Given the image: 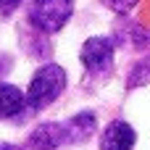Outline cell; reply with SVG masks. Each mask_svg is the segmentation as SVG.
<instances>
[{"label":"cell","instance_id":"52a82bcc","mask_svg":"<svg viewBox=\"0 0 150 150\" xmlns=\"http://www.w3.org/2000/svg\"><path fill=\"white\" fill-rule=\"evenodd\" d=\"M66 127V137H69V145L71 142H84L87 137H92L95 127H98V119L92 111H82L76 116H71L69 121H63Z\"/></svg>","mask_w":150,"mask_h":150},{"label":"cell","instance_id":"277c9868","mask_svg":"<svg viewBox=\"0 0 150 150\" xmlns=\"http://www.w3.org/2000/svg\"><path fill=\"white\" fill-rule=\"evenodd\" d=\"M26 145H29V150H55L61 145H69L66 127L61 121H45V124L32 129Z\"/></svg>","mask_w":150,"mask_h":150},{"label":"cell","instance_id":"5b68a950","mask_svg":"<svg viewBox=\"0 0 150 150\" xmlns=\"http://www.w3.org/2000/svg\"><path fill=\"white\" fill-rule=\"evenodd\" d=\"M134 140H137V134H134V129L127 121H111L103 129L100 150H132Z\"/></svg>","mask_w":150,"mask_h":150},{"label":"cell","instance_id":"9c48e42d","mask_svg":"<svg viewBox=\"0 0 150 150\" xmlns=\"http://www.w3.org/2000/svg\"><path fill=\"white\" fill-rule=\"evenodd\" d=\"M148 82H150V55L142 58V61H137V63L132 66L129 76H127V87L134 90V87H142V84H148Z\"/></svg>","mask_w":150,"mask_h":150},{"label":"cell","instance_id":"ba28073f","mask_svg":"<svg viewBox=\"0 0 150 150\" xmlns=\"http://www.w3.org/2000/svg\"><path fill=\"white\" fill-rule=\"evenodd\" d=\"M116 40H119L121 45H129V47H137V50H140V47H145V45H148L150 37H148V32H145L140 24H132V21H129L124 29H119V32H116Z\"/></svg>","mask_w":150,"mask_h":150},{"label":"cell","instance_id":"6da1fadb","mask_svg":"<svg viewBox=\"0 0 150 150\" xmlns=\"http://www.w3.org/2000/svg\"><path fill=\"white\" fill-rule=\"evenodd\" d=\"M63 90H66V71L58 63H47V66L37 69V74L29 82V90L24 92L26 95V111L37 113V111L47 108L50 103L58 100V95Z\"/></svg>","mask_w":150,"mask_h":150},{"label":"cell","instance_id":"4fadbf2b","mask_svg":"<svg viewBox=\"0 0 150 150\" xmlns=\"http://www.w3.org/2000/svg\"><path fill=\"white\" fill-rule=\"evenodd\" d=\"M0 150H18V145H11V142H0Z\"/></svg>","mask_w":150,"mask_h":150},{"label":"cell","instance_id":"8992f818","mask_svg":"<svg viewBox=\"0 0 150 150\" xmlns=\"http://www.w3.org/2000/svg\"><path fill=\"white\" fill-rule=\"evenodd\" d=\"M26 111V95L16 84L0 82V119H18Z\"/></svg>","mask_w":150,"mask_h":150},{"label":"cell","instance_id":"3957f363","mask_svg":"<svg viewBox=\"0 0 150 150\" xmlns=\"http://www.w3.org/2000/svg\"><path fill=\"white\" fill-rule=\"evenodd\" d=\"M90 76H105L113 69V40L111 37H90L79 53Z\"/></svg>","mask_w":150,"mask_h":150},{"label":"cell","instance_id":"8fae6325","mask_svg":"<svg viewBox=\"0 0 150 150\" xmlns=\"http://www.w3.org/2000/svg\"><path fill=\"white\" fill-rule=\"evenodd\" d=\"M18 5H21V0H0V16H11Z\"/></svg>","mask_w":150,"mask_h":150},{"label":"cell","instance_id":"7c38bea8","mask_svg":"<svg viewBox=\"0 0 150 150\" xmlns=\"http://www.w3.org/2000/svg\"><path fill=\"white\" fill-rule=\"evenodd\" d=\"M8 71H11V58H8L5 53H0V76L8 74Z\"/></svg>","mask_w":150,"mask_h":150},{"label":"cell","instance_id":"7a4b0ae2","mask_svg":"<svg viewBox=\"0 0 150 150\" xmlns=\"http://www.w3.org/2000/svg\"><path fill=\"white\" fill-rule=\"evenodd\" d=\"M74 13V0H32L26 18L42 34H55L66 26Z\"/></svg>","mask_w":150,"mask_h":150},{"label":"cell","instance_id":"30bf717a","mask_svg":"<svg viewBox=\"0 0 150 150\" xmlns=\"http://www.w3.org/2000/svg\"><path fill=\"white\" fill-rule=\"evenodd\" d=\"M113 13H119V16H127L134 5H137V0H103Z\"/></svg>","mask_w":150,"mask_h":150}]
</instances>
